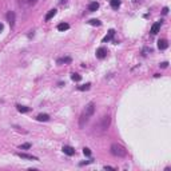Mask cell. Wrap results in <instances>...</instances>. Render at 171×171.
<instances>
[{
	"label": "cell",
	"mask_w": 171,
	"mask_h": 171,
	"mask_svg": "<svg viewBox=\"0 0 171 171\" xmlns=\"http://www.w3.org/2000/svg\"><path fill=\"white\" fill-rule=\"evenodd\" d=\"M94 112H95V103L94 102H90V103L86 106L84 111L82 112V115H80V119H79V127L83 128L86 126V123L88 122V119L94 115Z\"/></svg>",
	"instance_id": "cell-1"
},
{
	"label": "cell",
	"mask_w": 171,
	"mask_h": 171,
	"mask_svg": "<svg viewBox=\"0 0 171 171\" xmlns=\"http://www.w3.org/2000/svg\"><path fill=\"white\" fill-rule=\"evenodd\" d=\"M111 152H112V155L119 156V158H124V156L127 155V150L124 149L123 146L118 144V143H114L111 146Z\"/></svg>",
	"instance_id": "cell-2"
},
{
	"label": "cell",
	"mask_w": 171,
	"mask_h": 171,
	"mask_svg": "<svg viewBox=\"0 0 171 171\" xmlns=\"http://www.w3.org/2000/svg\"><path fill=\"white\" fill-rule=\"evenodd\" d=\"M110 123H111V118H110V115H104L103 116V119H102V130L103 131H106L107 128H108V126H110Z\"/></svg>",
	"instance_id": "cell-3"
},
{
	"label": "cell",
	"mask_w": 171,
	"mask_h": 171,
	"mask_svg": "<svg viewBox=\"0 0 171 171\" xmlns=\"http://www.w3.org/2000/svg\"><path fill=\"white\" fill-rule=\"evenodd\" d=\"M107 54H108L107 48L100 47V48H98V50H96V58H98V59H104L106 56H107Z\"/></svg>",
	"instance_id": "cell-4"
},
{
	"label": "cell",
	"mask_w": 171,
	"mask_h": 171,
	"mask_svg": "<svg viewBox=\"0 0 171 171\" xmlns=\"http://www.w3.org/2000/svg\"><path fill=\"white\" fill-rule=\"evenodd\" d=\"M161 26H162V20H159V21L154 23L152 27H151V30H150L151 35H156V33L159 32V30H161Z\"/></svg>",
	"instance_id": "cell-5"
},
{
	"label": "cell",
	"mask_w": 171,
	"mask_h": 171,
	"mask_svg": "<svg viewBox=\"0 0 171 171\" xmlns=\"http://www.w3.org/2000/svg\"><path fill=\"white\" fill-rule=\"evenodd\" d=\"M19 158L21 159H28V161H39L38 156H33V155H28V154H24V152H17L16 154Z\"/></svg>",
	"instance_id": "cell-6"
},
{
	"label": "cell",
	"mask_w": 171,
	"mask_h": 171,
	"mask_svg": "<svg viewBox=\"0 0 171 171\" xmlns=\"http://www.w3.org/2000/svg\"><path fill=\"white\" fill-rule=\"evenodd\" d=\"M7 21L9 23L11 27L15 26V12H14V11H9V12H7Z\"/></svg>",
	"instance_id": "cell-7"
},
{
	"label": "cell",
	"mask_w": 171,
	"mask_h": 171,
	"mask_svg": "<svg viewBox=\"0 0 171 171\" xmlns=\"http://www.w3.org/2000/svg\"><path fill=\"white\" fill-rule=\"evenodd\" d=\"M72 62V59L70 58V56H63V58H59L58 60H56V63H58L59 66H62V64H70Z\"/></svg>",
	"instance_id": "cell-8"
},
{
	"label": "cell",
	"mask_w": 171,
	"mask_h": 171,
	"mask_svg": "<svg viewBox=\"0 0 171 171\" xmlns=\"http://www.w3.org/2000/svg\"><path fill=\"white\" fill-rule=\"evenodd\" d=\"M63 152L66 154V155H68V156H72L74 154H75V150L72 149L71 146H63Z\"/></svg>",
	"instance_id": "cell-9"
},
{
	"label": "cell",
	"mask_w": 171,
	"mask_h": 171,
	"mask_svg": "<svg viewBox=\"0 0 171 171\" xmlns=\"http://www.w3.org/2000/svg\"><path fill=\"white\" fill-rule=\"evenodd\" d=\"M168 47V43H167V40L166 39H161L158 42V48L159 50H166Z\"/></svg>",
	"instance_id": "cell-10"
},
{
	"label": "cell",
	"mask_w": 171,
	"mask_h": 171,
	"mask_svg": "<svg viewBox=\"0 0 171 171\" xmlns=\"http://www.w3.org/2000/svg\"><path fill=\"white\" fill-rule=\"evenodd\" d=\"M114 35H115V30H110L108 31V33L103 38V43H107V42H110L112 38H114Z\"/></svg>",
	"instance_id": "cell-11"
},
{
	"label": "cell",
	"mask_w": 171,
	"mask_h": 171,
	"mask_svg": "<svg viewBox=\"0 0 171 171\" xmlns=\"http://www.w3.org/2000/svg\"><path fill=\"white\" fill-rule=\"evenodd\" d=\"M98 8H99V3L98 2H91L90 5H88V11H90V12H95Z\"/></svg>",
	"instance_id": "cell-12"
},
{
	"label": "cell",
	"mask_w": 171,
	"mask_h": 171,
	"mask_svg": "<svg viewBox=\"0 0 171 171\" xmlns=\"http://www.w3.org/2000/svg\"><path fill=\"white\" fill-rule=\"evenodd\" d=\"M36 120H39V122H47V120H50V115H47V114H39V115L36 116Z\"/></svg>",
	"instance_id": "cell-13"
},
{
	"label": "cell",
	"mask_w": 171,
	"mask_h": 171,
	"mask_svg": "<svg viewBox=\"0 0 171 171\" xmlns=\"http://www.w3.org/2000/svg\"><path fill=\"white\" fill-rule=\"evenodd\" d=\"M16 108H17V111L21 112V114H26V112H28V111L31 110L30 107H27V106H21V104H17Z\"/></svg>",
	"instance_id": "cell-14"
},
{
	"label": "cell",
	"mask_w": 171,
	"mask_h": 171,
	"mask_svg": "<svg viewBox=\"0 0 171 171\" xmlns=\"http://www.w3.org/2000/svg\"><path fill=\"white\" fill-rule=\"evenodd\" d=\"M110 4L114 9H118L120 7V0H110Z\"/></svg>",
	"instance_id": "cell-15"
},
{
	"label": "cell",
	"mask_w": 171,
	"mask_h": 171,
	"mask_svg": "<svg viewBox=\"0 0 171 171\" xmlns=\"http://www.w3.org/2000/svg\"><path fill=\"white\" fill-rule=\"evenodd\" d=\"M55 15H56V9H55V8H54V9H50V12H48L47 15H45V20H47V21H48V20H51Z\"/></svg>",
	"instance_id": "cell-16"
},
{
	"label": "cell",
	"mask_w": 171,
	"mask_h": 171,
	"mask_svg": "<svg viewBox=\"0 0 171 171\" xmlns=\"http://www.w3.org/2000/svg\"><path fill=\"white\" fill-rule=\"evenodd\" d=\"M68 28H70V24H68V23H60V24L58 26L59 31H67Z\"/></svg>",
	"instance_id": "cell-17"
},
{
	"label": "cell",
	"mask_w": 171,
	"mask_h": 171,
	"mask_svg": "<svg viewBox=\"0 0 171 171\" xmlns=\"http://www.w3.org/2000/svg\"><path fill=\"white\" fill-rule=\"evenodd\" d=\"M88 24H91V26H96V27H99V26H102V21H100V20H98V19H91V20L88 21Z\"/></svg>",
	"instance_id": "cell-18"
},
{
	"label": "cell",
	"mask_w": 171,
	"mask_h": 171,
	"mask_svg": "<svg viewBox=\"0 0 171 171\" xmlns=\"http://www.w3.org/2000/svg\"><path fill=\"white\" fill-rule=\"evenodd\" d=\"M91 88V84L87 83V84H83V86H78V90L79 91H88Z\"/></svg>",
	"instance_id": "cell-19"
},
{
	"label": "cell",
	"mask_w": 171,
	"mask_h": 171,
	"mask_svg": "<svg viewBox=\"0 0 171 171\" xmlns=\"http://www.w3.org/2000/svg\"><path fill=\"white\" fill-rule=\"evenodd\" d=\"M71 79L74 82H80L82 80V75H79V74H72L71 75Z\"/></svg>",
	"instance_id": "cell-20"
},
{
	"label": "cell",
	"mask_w": 171,
	"mask_h": 171,
	"mask_svg": "<svg viewBox=\"0 0 171 171\" xmlns=\"http://www.w3.org/2000/svg\"><path fill=\"white\" fill-rule=\"evenodd\" d=\"M83 154H84L86 156H90V155H91V150L88 149V147H84V149H83Z\"/></svg>",
	"instance_id": "cell-21"
},
{
	"label": "cell",
	"mask_w": 171,
	"mask_h": 171,
	"mask_svg": "<svg viewBox=\"0 0 171 171\" xmlns=\"http://www.w3.org/2000/svg\"><path fill=\"white\" fill-rule=\"evenodd\" d=\"M30 147H31V144H30V143H24V144H21V146L19 147V149H20V150H27V149H30Z\"/></svg>",
	"instance_id": "cell-22"
},
{
	"label": "cell",
	"mask_w": 171,
	"mask_h": 171,
	"mask_svg": "<svg viewBox=\"0 0 171 171\" xmlns=\"http://www.w3.org/2000/svg\"><path fill=\"white\" fill-rule=\"evenodd\" d=\"M159 66H161V68H167V67H168V63H167V62H163V63H161Z\"/></svg>",
	"instance_id": "cell-23"
},
{
	"label": "cell",
	"mask_w": 171,
	"mask_h": 171,
	"mask_svg": "<svg viewBox=\"0 0 171 171\" xmlns=\"http://www.w3.org/2000/svg\"><path fill=\"white\" fill-rule=\"evenodd\" d=\"M162 12H163V15H167V14H168V8H167V7H164Z\"/></svg>",
	"instance_id": "cell-24"
},
{
	"label": "cell",
	"mask_w": 171,
	"mask_h": 171,
	"mask_svg": "<svg viewBox=\"0 0 171 171\" xmlns=\"http://www.w3.org/2000/svg\"><path fill=\"white\" fill-rule=\"evenodd\" d=\"M36 2H38V0H28V4H32V5H33Z\"/></svg>",
	"instance_id": "cell-25"
},
{
	"label": "cell",
	"mask_w": 171,
	"mask_h": 171,
	"mask_svg": "<svg viewBox=\"0 0 171 171\" xmlns=\"http://www.w3.org/2000/svg\"><path fill=\"white\" fill-rule=\"evenodd\" d=\"M104 170H115V168L111 167V166H104Z\"/></svg>",
	"instance_id": "cell-26"
},
{
	"label": "cell",
	"mask_w": 171,
	"mask_h": 171,
	"mask_svg": "<svg viewBox=\"0 0 171 171\" xmlns=\"http://www.w3.org/2000/svg\"><path fill=\"white\" fill-rule=\"evenodd\" d=\"M88 163H91V161H86V162H82V163H80V166H83V164H88Z\"/></svg>",
	"instance_id": "cell-27"
},
{
	"label": "cell",
	"mask_w": 171,
	"mask_h": 171,
	"mask_svg": "<svg viewBox=\"0 0 171 171\" xmlns=\"http://www.w3.org/2000/svg\"><path fill=\"white\" fill-rule=\"evenodd\" d=\"M68 2V0H60V4H66Z\"/></svg>",
	"instance_id": "cell-28"
},
{
	"label": "cell",
	"mask_w": 171,
	"mask_h": 171,
	"mask_svg": "<svg viewBox=\"0 0 171 171\" xmlns=\"http://www.w3.org/2000/svg\"><path fill=\"white\" fill-rule=\"evenodd\" d=\"M0 31H3V24L0 23Z\"/></svg>",
	"instance_id": "cell-29"
}]
</instances>
